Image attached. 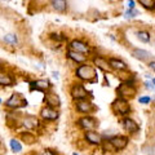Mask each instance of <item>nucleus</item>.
Segmentation results:
<instances>
[{"label": "nucleus", "mask_w": 155, "mask_h": 155, "mask_svg": "<svg viewBox=\"0 0 155 155\" xmlns=\"http://www.w3.org/2000/svg\"><path fill=\"white\" fill-rule=\"evenodd\" d=\"M75 75L78 79L83 81H94V78H97L96 67H93L89 64H80V66L76 69Z\"/></svg>", "instance_id": "obj_1"}, {"label": "nucleus", "mask_w": 155, "mask_h": 155, "mask_svg": "<svg viewBox=\"0 0 155 155\" xmlns=\"http://www.w3.org/2000/svg\"><path fill=\"white\" fill-rule=\"evenodd\" d=\"M116 92H118L119 98L125 100V101L132 100L133 97L137 94V89L134 88V85L132 84V81H124V83H122L118 87Z\"/></svg>", "instance_id": "obj_2"}, {"label": "nucleus", "mask_w": 155, "mask_h": 155, "mask_svg": "<svg viewBox=\"0 0 155 155\" xmlns=\"http://www.w3.org/2000/svg\"><path fill=\"white\" fill-rule=\"evenodd\" d=\"M111 109L116 115H120V116H127L130 113V105L128 101L122 100V98H115L111 104Z\"/></svg>", "instance_id": "obj_3"}, {"label": "nucleus", "mask_w": 155, "mask_h": 155, "mask_svg": "<svg viewBox=\"0 0 155 155\" xmlns=\"http://www.w3.org/2000/svg\"><path fill=\"white\" fill-rule=\"evenodd\" d=\"M70 94L74 101H80V100H88L89 92L85 89L83 84H72L70 88Z\"/></svg>", "instance_id": "obj_4"}, {"label": "nucleus", "mask_w": 155, "mask_h": 155, "mask_svg": "<svg viewBox=\"0 0 155 155\" xmlns=\"http://www.w3.org/2000/svg\"><path fill=\"white\" fill-rule=\"evenodd\" d=\"M78 125L84 130H94L97 128V125H98V122H97V119L94 116L88 114V115L80 116V118L78 119Z\"/></svg>", "instance_id": "obj_5"}, {"label": "nucleus", "mask_w": 155, "mask_h": 155, "mask_svg": "<svg viewBox=\"0 0 155 155\" xmlns=\"http://www.w3.org/2000/svg\"><path fill=\"white\" fill-rule=\"evenodd\" d=\"M107 141L110 142V145L113 146L114 150H116V151H120V150H124L125 147L128 146L129 138L127 137V136L116 134V136H113V137H110Z\"/></svg>", "instance_id": "obj_6"}, {"label": "nucleus", "mask_w": 155, "mask_h": 155, "mask_svg": "<svg viewBox=\"0 0 155 155\" xmlns=\"http://www.w3.org/2000/svg\"><path fill=\"white\" fill-rule=\"evenodd\" d=\"M5 106L7 107H11V109H22V107H25V106H27V101L23 98L22 96L14 93L5 101Z\"/></svg>", "instance_id": "obj_7"}, {"label": "nucleus", "mask_w": 155, "mask_h": 155, "mask_svg": "<svg viewBox=\"0 0 155 155\" xmlns=\"http://www.w3.org/2000/svg\"><path fill=\"white\" fill-rule=\"evenodd\" d=\"M75 109H76V111H79L81 114L88 115L92 113V111L96 110V106L92 104L89 100H80V101H76Z\"/></svg>", "instance_id": "obj_8"}, {"label": "nucleus", "mask_w": 155, "mask_h": 155, "mask_svg": "<svg viewBox=\"0 0 155 155\" xmlns=\"http://www.w3.org/2000/svg\"><path fill=\"white\" fill-rule=\"evenodd\" d=\"M40 118L45 122H54V120L58 119V111L53 107H49V106H44L40 110Z\"/></svg>", "instance_id": "obj_9"}, {"label": "nucleus", "mask_w": 155, "mask_h": 155, "mask_svg": "<svg viewBox=\"0 0 155 155\" xmlns=\"http://www.w3.org/2000/svg\"><path fill=\"white\" fill-rule=\"evenodd\" d=\"M122 125L129 134H134L140 130V125L136 123L132 118H129V116H124L122 119Z\"/></svg>", "instance_id": "obj_10"}, {"label": "nucleus", "mask_w": 155, "mask_h": 155, "mask_svg": "<svg viewBox=\"0 0 155 155\" xmlns=\"http://www.w3.org/2000/svg\"><path fill=\"white\" fill-rule=\"evenodd\" d=\"M70 49L71 51H75V52H79V53H83V54H87V53L91 52V47L87 44V43L81 41V40H78V39H75V40H72L70 43Z\"/></svg>", "instance_id": "obj_11"}, {"label": "nucleus", "mask_w": 155, "mask_h": 155, "mask_svg": "<svg viewBox=\"0 0 155 155\" xmlns=\"http://www.w3.org/2000/svg\"><path fill=\"white\" fill-rule=\"evenodd\" d=\"M84 138H85V141L91 145H101L104 141L102 136L98 132H96V130H85Z\"/></svg>", "instance_id": "obj_12"}, {"label": "nucleus", "mask_w": 155, "mask_h": 155, "mask_svg": "<svg viewBox=\"0 0 155 155\" xmlns=\"http://www.w3.org/2000/svg\"><path fill=\"white\" fill-rule=\"evenodd\" d=\"M107 62H109V65H110V69H111V70H115V71H119V72L127 71V70H128L127 64H125L124 61L119 60V58L111 57V58H109V60H107Z\"/></svg>", "instance_id": "obj_13"}, {"label": "nucleus", "mask_w": 155, "mask_h": 155, "mask_svg": "<svg viewBox=\"0 0 155 155\" xmlns=\"http://www.w3.org/2000/svg\"><path fill=\"white\" fill-rule=\"evenodd\" d=\"M28 85H30V88L31 91H41V92H45L49 89V87H51V83H49V80H47V79H38L35 81H31V83H28Z\"/></svg>", "instance_id": "obj_14"}, {"label": "nucleus", "mask_w": 155, "mask_h": 155, "mask_svg": "<svg viewBox=\"0 0 155 155\" xmlns=\"http://www.w3.org/2000/svg\"><path fill=\"white\" fill-rule=\"evenodd\" d=\"M44 101H45L47 106H49V107H53V109L60 107V105H61L60 96L56 94V93H53V92H48V93L45 94Z\"/></svg>", "instance_id": "obj_15"}, {"label": "nucleus", "mask_w": 155, "mask_h": 155, "mask_svg": "<svg viewBox=\"0 0 155 155\" xmlns=\"http://www.w3.org/2000/svg\"><path fill=\"white\" fill-rule=\"evenodd\" d=\"M132 57H134L136 60H140V61H150V60H153L151 53H149L147 51H145V49H140V48H136V49L132 51Z\"/></svg>", "instance_id": "obj_16"}, {"label": "nucleus", "mask_w": 155, "mask_h": 155, "mask_svg": "<svg viewBox=\"0 0 155 155\" xmlns=\"http://www.w3.org/2000/svg\"><path fill=\"white\" fill-rule=\"evenodd\" d=\"M22 125L25 127L27 130H34L39 127V120L35 118V116H26V118H23L22 120Z\"/></svg>", "instance_id": "obj_17"}, {"label": "nucleus", "mask_w": 155, "mask_h": 155, "mask_svg": "<svg viewBox=\"0 0 155 155\" xmlns=\"http://www.w3.org/2000/svg\"><path fill=\"white\" fill-rule=\"evenodd\" d=\"M66 56H67V58H70L71 61L76 62V64H84V62L87 61L85 54H83V53H79V52H75V51H71V49L67 51Z\"/></svg>", "instance_id": "obj_18"}, {"label": "nucleus", "mask_w": 155, "mask_h": 155, "mask_svg": "<svg viewBox=\"0 0 155 155\" xmlns=\"http://www.w3.org/2000/svg\"><path fill=\"white\" fill-rule=\"evenodd\" d=\"M93 64L96 67H98L100 70H102V71H110V65H109V62L107 60H106L105 57H101V56H96L93 58Z\"/></svg>", "instance_id": "obj_19"}, {"label": "nucleus", "mask_w": 155, "mask_h": 155, "mask_svg": "<svg viewBox=\"0 0 155 155\" xmlns=\"http://www.w3.org/2000/svg\"><path fill=\"white\" fill-rule=\"evenodd\" d=\"M51 5L54 11L60 12V13H65L67 11V8H69V4H67L66 0H52Z\"/></svg>", "instance_id": "obj_20"}, {"label": "nucleus", "mask_w": 155, "mask_h": 155, "mask_svg": "<svg viewBox=\"0 0 155 155\" xmlns=\"http://www.w3.org/2000/svg\"><path fill=\"white\" fill-rule=\"evenodd\" d=\"M21 138L23 140V142L27 143V145H32L34 142L36 141L35 134L31 133L30 130H26V132H22V133H21Z\"/></svg>", "instance_id": "obj_21"}, {"label": "nucleus", "mask_w": 155, "mask_h": 155, "mask_svg": "<svg viewBox=\"0 0 155 155\" xmlns=\"http://www.w3.org/2000/svg\"><path fill=\"white\" fill-rule=\"evenodd\" d=\"M14 84V80L12 76H9L7 74H0V85L3 87H9V85H13Z\"/></svg>", "instance_id": "obj_22"}, {"label": "nucleus", "mask_w": 155, "mask_h": 155, "mask_svg": "<svg viewBox=\"0 0 155 155\" xmlns=\"http://www.w3.org/2000/svg\"><path fill=\"white\" fill-rule=\"evenodd\" d=\"M137 38H138V40L140 41H142V43H149L150 40H151V34H150L149 31H138L137 32Z\"/></svg>", "instance_id": "obj_23"}, {"label": "nucleus", "mask_w": 155, "mask_h": 155, "mask_svg": "<svg viewBox=\"0 0 155 155\" xmlns=\"http://www.w3.org/2000/svg\"><path fill=\"white\" fill-rule=\"evenodd\" d=\"M9 145H11V149L14 153H21L22 151V145L17 138H12L11 141H9Z\"/></svg>", "instance_id": "obj_24"}, {"label": "nucleus", "mask_w": 155, "mask_h": 155, "mask_svg": "<svg viewBox=\"0 0 155 155\" xmlns=\"http://www.w3.org/2000/svg\"><path fill=\"white\" fill-rule=\"evenodd\" d=\"M4 41L8 43V44H12V45H16L18 43V38L16 34H7L5 36H4Z\"/></svg>", "instance_id": "obj_25"}, {"label": "nucleus", "mask_w": 155, "mask_h": 155, "mask_svg": "<svg viewBox=\"0 0 155 155\" xmlns=\"http://www.w3.org/2000/svg\"><path fill=\"white\" fill-rule=\"evenodd\" d=\"M138 3L141 4L143 8L150 9V11H153L154 5H155V0H138Z\"/></svg>", "instance_id": "obj_26"}, {"label": "nucleus", "mask_w": 155, "mask_h": 155, "mask_svg": "<svg viewBox=\"0 0 155 155\" xmlns=\"http://www.w3.org/2000/svg\"><path fill=\"white\" fill-rule=\"evenodd\" d=\"M124 16H125V18H134V17L138 16V12L136 11V9H128Z\"/></svg>", "instance_id": "obj_27"}, {"label": "nucleus", "mask_w": 155, "mask_h": 155, "mask_svg": "<svg viewBox=\"0 0 155 155\" xmlns=\"http://www.w3.org/2000/svg\"><path fill=\"white\" fill-rule=\"evenodd\" d=\"M151 101H153V98L150 96H142V97H140L138 98V102L142 104V105H149Z\"/></svg>", "instance_id": "obj_28"}, {"label": "nucleus", "mask_w": 155, "mask_h": 155, "mask_svg": "<svg viewBox=\"0 0 155 155\" xmlns=\"http://www.w3.org/2000/svg\"><path fill=\"white\" fill-rule=\"evenodd\" d=\"M145 87H146V89L154 91V88H155V79L154 78H151V80H147L146 83H145Z\"/></svg>", "instance_id": "obj_29"}, {"label": "nucleus", "mask_w": 155, "mask_h": 155, "mask_svg": "<svg viewBox=\"0 0 155 155\" xmlns=\"http://www.w3.org/2000/svg\"><path fill=\"white\" fill-rule=\"evenodd\" d=\"M51 39H52V40H56V41H62L65 38H62V36L60 35V34L52 32V34H51Z\"/></svg>", "instance_id": "obj_30"}, {"label": "nucleus", "mask_w": 155, "mask_h": 155, "mask_svg": "<svg viewBox=\"0 0 155 155\" xmlns=\"http://www.w3.org/2000/svg\"><path fill=\"white\" fill-rule=\"evenodd\" d=\"M44 155H57L56 151H53L52 149H45L44 150Z\"/></svg>", "instance_id": "obj_31"}, {"label": "nucleus", "mask_w": 155, "mask_h": 155, "mask_svg": "<svg viewBox=\"0 0 155 155\" xmlns=\"http://www.w3.org/2000/svg\"><path fill=\"white\" fill-rule=\"evenodd\" d=\"M127 4H128V8L129 9H134V0H128Z\"/></svg>", "instance_id": "obj_32"}, {"label": "nucleus", "mask_w": 155, "mask_h": 155, "mask_svg": "<svg viewBox=\"0 0 155 155\" xmlns=\"http://www.w3.org/2000/svg\"><path fill=\"white\" fill-rule=\"evenodd\" d=\"M154 66H155V62H154V60H151V61L149 62V67H150V69H151V70H154V69H155Z\"/></svg>", "instance_id": "obj_33"}, {"label": "nucleus", "mask_w": 155, "mask_h": 155, "mask_svg": "<svg viewBox=\"0 0 155 155\" xmlns=\"http://www.w3.org/2000/svg\"><path fill=\"white\" fill-rule=\"evenodd\" d=\"M72 155H79V154H78V153H74V154H72Z\"/></svg>", "instance_id": "obj_34"}, {"label": "nucleus", "mask_w": 155, "mask_h": 155, "mask_svg": "<svg viewBox=\"0 0 155 155\" xmlns=\"http://www.w3.org/2000/svg\"><path fill=\"white\" fill-rule=\"evenodd\" d=\"M3 2H11V0H3Z\"/></svg>", "instance_id": "obj_35"}, {"label": "nucleus", "mask_w": 155, "mask_h": 155, "mask_svg": "<svg viewBox=\"0 0 155 155\" xmlns=\"http://www.w3.org/2000/svg\"><path fill=\"white\" fill-rule=\"evenodd\" d=\"M0 104H2V100H0Z\"/></svg>", "instance_id": "obj_36"}]
</instances>
